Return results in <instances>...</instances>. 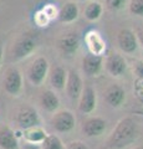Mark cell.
Masks as SVG:
<instances>
[{
    "mask_svg": "<svg viewBox=\"0 0 143 149\" xmlns=\"http://www.w3.org/2000/svg\"><path fill=\"white\" fill-rule=\"evenodd\" d=\"M135 96L143 104V80H140V78H136L135 81Z\"/></svg>",
    "mask_w": 143,
    "mask_h": 149,
    "instance_id": "d4e9b609",
    "label": "cell"
},
{
    "mask_svg": "<svg viewBox=\"0 0 143 149\" xmlns=\"http://www.w3.org/2000/svg\"><path fill=\"white\" fill-rule=\"evenodd\" d=\"M77 17H78V6L73 1H68L66 4H63L57 13L59 21L65 22V24L73 22L75 20H77Z\"/></svg>",
    "mask_w": 143,
    "mask_h": 149,
    "instance_id": "e0dca14e",
    "label": "cell"
},
{
    "mask_svg": "<svg viewBox=\"0 0 143 149\" xmlns=\"http://www.w3.org/2000/svg\"><path fill=\"white\" fill-rule=\"evenodd\" d=\"M105 68L111 76L121 77L127 70V62L124 57L118 52H112L107 56L105 61Z\"/></svg>",
    "mask_w": 143,
    "mask_h": 149,
    "instance_id": "ba28073f",
    "label": "cell"
},
{
    "mask_svg": "<svg viewBox=\"0 0 143 149\" xmlns=\"http://www.w3.org/2000/svg\"><path fill=\"white\" fill-rule=\"evenodd\" d=\"M40 104L46 112L54 113V112H56L59 109L60 100L54 91L46 90L41 93V96H40Z\"/></svg>",
    "mask_w": 143,
    "mask_h": 149,
    "instance_id": "d6986e66",
    "label": "cell"
},
{
    "mask_svg": "<svg viewBox=\"0 0 143 149\" xmlns=\"http://www.w3.org/2000/svg\"><path fill=\"white\" fill-rule=\"evenodd\" d=\"M66 78H67V71L61 66L54 67L49 73V81L52 88L57 91L65 90L66 85Z\"/></svg>",
    "mask_w": 143,
    "mask_h": 149,
    "instance_id": "2e32d148",
    "label": "cell"
},
{
    "mask_svg": "<svg viewBox=\"0 0 143 149\" xmlns=\"http://www.w3.org/2000/svg\"><path fill=\"white\" fill-rule=\"evenodd\" d=\"M15 120L22 130L31 127H39V125H41L40 114L31 106H21L15 114Z\"/></svg>",
    "mask_w": 143,
    "mask_h": 149,
    "instance_id": "3957f363",
    "label": "cell"
},
{
    "mask_svg": "<svg viewBox=\"0 0 143 149\" xmlns=\"http://www.w3.org/2000/svg\"><path fill=\"white\" fill-rule=\"evenodd\" d=\"M38 49V40L33 35L25 34L17 37L11 50L13 61H21L33 55Z\"/></svg>",
    "mask_w": 143,
    "mask_h": 149,
    "instance_id": "7a4b0ae2",
    "label": "cell"
},
{
    "mask_svg": "<svg viewBox=\"0 0 143 149\" xmlns=\"http://www.w3.org/2000/svg\"><path fill=\"white\" fill-rule=\"evenodd\" d=\"M133 72L136 74V78L143 80V61L142 60H137L133 63Z\"/></svg>",
    "mask_w": 143,
    "mask_h": 149,
    "instance_id": "4316f807",
    "label": "cell"
},
{
    "mask_svg": "<svg viewBox=\"0 0 143 149\" xmlns=\"http://www.w3.org/2000/svg\"><path fill=\"white\" fill-rule=\"evenodd\" d=\"M0 149H20L15 132L6 125H0Z\"/></svg>",
    "mask_w": 143,
    "mask_h": 149,
    "instance_id": "9a60e30c",
    "label": "cell"
},
{
    "mask_svg": "<svg viewBox=\"0 0 143 149\" xmlns=\"http://www.w3.org/2000/svg\"><path fill=\"white\" fill-rule=\"evenodd\" d=\"M82 1H87V0H82Z\"/></svg>",
    "mask_w": 143,
    "mask_h": 149,
    "instance_id": "d6a6232c",
    "label": "cell"
},
{
    "mask_svg": "<svg viewBox=\"0 0 143 149\" xmlns=\"http://www.w3.org/2000/svg\"><path fill=\"white\" fill-rule=\"evenodd\" d=\"M126 1L127 0H106V5H107L110 10L117 11V10H121L126 5Z\"/></svg>",
    "mask_w": 143,
    "mask_h": 149,
    "instance_id": "cb8c5ba5",
    "label": "cell"
},
{
    "mask_svg": "<svg viewBox=\"0 0 143 149\" xmlns=\"http://www.w3.org/2000/svg\"><path fill=\"white\" fill-rule=\"evenodd\" d=\"M135 149H143V147H137V148H135Z\"/></svg>",
    "mask_w": 143,
    "mask_h": 149,
    "instance_id": "1f68e13d",
    "label": "cell"
},
{
    "mask_svg": "<svg viewBox=\"0 0 143 149\" xmlns=\"http://www.w3.org/2000/svg\"><path fill=\"white\" fill-rule=\"evenodd\" d=\"M80 44H81L80 37H78L76 32H68V34L63 35L62 37H60L57 41V46L60 51L67 56H72L73 54H76L78 47H80Z\"/></svg>",
    "mask_w": 143,
    "mask_h": 149,
    "instance_id": "4fadbf2b",
    "label": "cell"
},
{
    "mask_svg": "<svg viewBox=\"0 0 143 149\" xmlns=\"http://www.w3.org/2000/svg\"><path fill=\"white\" fill-rule=\"evenodd\" d=\"M47 76H49V61L43 56L35 58L34 62L30 65L29 70H27L29 81L34 86H41Z\"/></svg>",
    "mask_w": 143,
    "mask_h": 149,
    "instance_id": "277c9868",
    "label": "cell"
},
{
    "mask_svg": "<svg viewBox=\"0 0 143 149\" xmlns=\"http://www.w3.org/2000/svg\"><path fill=\"white\" fill-rule=\"evenodd\" d=\"M103 68V57L101 55L87 54L82 58V71L87 76H97Z\"/></svg>",
    "mask_w": 143,
    "mask_h": 149,
    "instance_id": "7c38bea8",
    "label": "cell"
},
{
    "mask_svg": "<svg viewBox=\"0 0 143 149\" xmlns=\"http://www.w3.org/2000/svg\"><path fill=\"white\" fill-rule=\"evenodd\" d=\"M102 11H103V8L98 1H91L85 8V17L89 21H96L101 17Z\"/></svg>",
    "mask_w": 143,
    "mask_h": 149,
    "instance_id": "44dd1931",
    "label": "cell"
},
{
    "mask_svg": "<svg viewBox=\"0 0 143 149\" xmlns=\"http://www.w3.org/2000/svg\"><path fill=\"white\" fill-rule=\"evenodd\" d=\"M65 90L67 96L70 97V100L72 101H77L81 96V92L84 90V82L76 70H70L67 71V78H66V85H65Z\"/></svg>",
    "mask_w": 143,
    "mask_h": 149,
    "instance_id": "52a82bcc",
    "label": "cell"
},
{
    "mask_svg": "<svg viewBox=\"0 0 143 149\" xmlns=\"http://www.w3.org/2000/svg\"><path fill=\"white\" fill-rule=\"evenodd\" d=\"M3 58H4V47L0 44V67H1V63H3Z\"/></svg>",
    "mask_w": 143,
    "mask_h": 149,
    "instance_id": "4dcf8cb0",
    "label": "cell"
},
{
    "mask_svg": "<svg viewBox=\"0 0 143 149\" xmlns=\"http://www.w3.org/2000/svg\"><path fill=\"white\" fill-rule=\"evenodd\" d=\"M107 128V122L101 117H90L82 123V132L86 137H101Z\"/></svg>",
    "mask_w": 143,
    "mask_h": 149,
    "instance_id": "8fae6325",
    "label": "cell"
},
{
    "mask_svg": "<svg viewBox=\"0 0 143 149\" xmlns=\"http://www.w3.org/2000/svg\"><path fill=\"white\" fill-rule=\"evenodd\" d=\"M86 44H87V47H89L90 52L95 54V55H101L102 56L103 51L106 49L105 41H103V39L101 37V35L98 34L97 31H90L89 34H87Z\"/></svg>",
    "mask_w": 143,
    "mask_h": 149,
    "instance_id": "ac0fdd59",
    "label": "cell"
},
{
    "mask_svg": "<svg viewBox=\"0 0 143 149\" xmlns=\"http://www.w3.org/2000/svg\"><path fill=\"white\" fill-rule=\"evenodd\" d=\"M117 45L124 54L132 55L138 49L137 36L131 29H122L117 35Z\"/></svg>",
    "mask_w": 143,
    "mask_h": 149,
    "instance_id": "9c48e42d",
    "label": "cell"
},
{
    "mask_svg": "<svg viewBox=\"0 0 143 149\" xmlns=\"http://www.w3.org/2000/svg\"><path fill=\"white\" fill-rule=\"evenodd\" d=\"M3 87L8 95L19 96L22 91V74L17 67H9L5 72Z\"/></svg>",
    "mask_w": 143,
    "mask_h": 149,
    "instance_id": "5b68a950",
    "label": "cell"
},
{
    "mask_svg": "<svg viewBox=\"0 0 143 149\" xmlns=\"http://www.w3.org/2000/svg\"><path fill=\"white\" fill-rule=\"evenodd\" d=\"M141 134L140 124L132 117L122 118L110 134L106 146L111 149H122L135 143Z\"/></svg>",
    "mask_w": 143,
    "mask_h": 149,
    "instance_id": "6da1fadb",
    "label": "cell"
},
{
    "mask_svg": "<svg viewBox=\"0 0 143 149\" xmlns=\"http://www.w3.org/2000/svg\"><path fill=\"white\" fill-rule=\"evenodd\" d=\"M43 149H65L62 141L60 139L56 134H47L46 138L41 143Z\"/></svg>",
    "mask_w": 143,
    "mask_h": 149,
    "instance_id": "7402d4cb",
    "label": "cell"
},
{
    "mask_svg": "<svg viewBox=\"0 0 143 149\" xmlns=\"http://www.w3.org/2000/svg\"><path fill=\"white\" fill-rule=\"evenodd\" d=\"M128 9L132 15L143 17V0H131Z\"/></svg>",
    "mask_w": 143,
    "mask_h": 149,
    "instance_id": "603a6c76",
    "label": "cell"
},
{
    "mask_svg": "<svg viewBox=\"0 0 143 149\" xmlns=\"http://www.w3.org/2000/svg\"><path fill=\"white\" fill-rule=\"evenodd\" d=\"M105 96H106L107 103L111 107H113V108L121 107L123 104V102L126 101V92H124L123 88L118 85L110 86L107 90H106Z\"/></svg>",
    "mask_w": 143,
    "mask_h": 149,
    "instance_id": "5bb4252c",
    "label": "cell"
},
{
    "mask_svg": "<svg viewBox=\"0 0 143 149\" xmlns=\"http://www.w3.org/2000/svg\"><path fill=\"white\" fill-rule=\"evenodd\" d=\"M97 106V96L93 87L86 86L78 98V111L84 114H91Z\"/></svg>",
    "mask_w": 143,
    "mask_h": 149,
    "instance_id": "30bf717a",
    "label": "cell"
},
{
    "mask_svg": "<svg viewBox=\"0 0 143 149\" xmlns=\"http://www.w3.org/2000/svg\"><path fill=\"white\" fill-rule=\"evenodd\" d=\"M49 21H50V19L46 16V14L43 10L36 13V15H35V22L39 26H46V24H47Z\"/></svg>",
    "mask_w": 143,
    "mask_h": 149,
    "instance_id": "484cf974",
    "label": "cell"
},
{
    "mask_svg": "<svg viewBox=\"0 0 143 149\" xmlns=\"http://www.w3.org/2000/svg\"><path fill=\"white\" fill-rule=\"evenodd\" d=\"M65 149H90V148L87 147L85 143H82L80 141H75V142L68 143V146Z\"/></svg>",
    "mask_w": 143,
    "mask_h": 149,
    "instance_id": "83f0119b",
    "label": "cell"
},
{
    "mask_svg": "<svg viewBox=\"0 0 143 149\" xmlns=\"http://www.w3.org/2000/svg\"><path fill=\"white\" fill-rule=\"evenodd\" d=\"M47 133L45 132V129L39 127H31L22 130V138L25 139L26 143H33V144H41L43 141L46 138Z\"/></svg>",
    "mask_w": 143,
    "mask_h": 149,
    "instance_id": "ffe728a7",
    "label": "cell"
},
{
    "mask_svg": "<svg viewBox=\"0 0 143 149\" xmlns=\"http://www.w3.org/2000/svg\"><path fill=\"white\" fill-rule=\"evenodd\" d=\"M137 36V41H138V45H141L143 47V30H141L138 34L136 35Z\"/></svg>",
    "mask_w": 143,
    "mask_h": 149,
    "instance_id": "f546056e",
    "label": "cell"
},
{
    "mask_svg": "<svg viewBox=\"0 0 143 149\" xmlns=\"http://www.w3.org/2000/svg\"><path fill=\"white\" fill-rule=\"evenodd\" d=\"M54 116L51 118V127L56 130L57 133H68L75 128L76 118L72 114V112L63 109L54 112Z\"/></svg>",
    "mask_w": 143,
    "mask_h": 149,
    "instance_id": "8992f818",
    "label": "cell"
},
{
    "mask_svg": "<svg viewBox=\"0 0 143 149\" xmlns=\"http://www.w3.org/2000/svg\"><path fill=\"white\" fill-rule=\"evenodd\" d=\"M20 149H43L39 144H33V143H25L20 147Z\"/></svg>",
    "mask_w": 143,
    "mask_h": 149,
    "instance_id": "f1b7e54d",
    "label": "cell"
}]
</instances>
